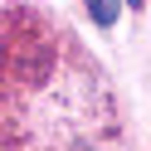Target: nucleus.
Returning a JSON list of instances; mask_svg holds the SVG:
<instances>
[{
  "label": "nucleus",
  "instance_id": "f257e3e1",
  "mask_svg": "<svg viewBox=\"0 0 151 151\" xmlns=\"http://www.w3.org/2000/svg\"><path fill=\"white\" fill-rule=\"evenodd\" d=\"M88 15H93V24L112 29L117 24V0H88Z\"/></svg>",
  "mask_w": 151,
  "mask_h": 151
},
{
  "label": "nucleus",
  "instance_id": "f03ea898",
  "mask_svg": "<svg viewBox=\"0 0 151 151\" xmlns=\"http://www.w3.org/2000/svg\"><path fill=\"white\" fill-rule=\"evenodd\" d=\"M127 5H132V10H141V5H146V0H127Z\"/></svg>",
  "mask_w": 151,
  "mask_h": 151
}]
</instances>
